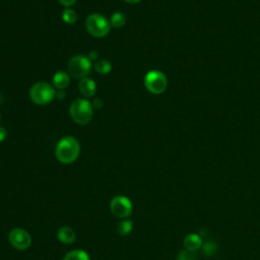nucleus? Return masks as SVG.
<instances>
[{
	"label": "nucleus",
	"instance_id": "nucleus-2",
	"mask_svg": "<svg viewBox=\"0 0 260 260\" xmlns=\"http://www.w3.org/2000/svg\"><path fill=\"white\" fill-rule=\"evenodd\" d=\"M69 113L74 122L80 125H85L91 120L92 105L87 100L77 99L72 102Z\"/></svg>",
	"mask_w": 260,
	"mask_h": 260
},
{
	"label": "nucleus",
	"instance_id": "nucleus-6",
	"mask_svg": "<svg viewBox=\"0 0 260 260\" xmlns=\"http://www.w3.org/2000/svg\"><path fill=\"white\" fill-rule=\"evenodd\" d=\"M168 80L166 75L158 70L149 71L144 77V85L146 89L154 94L164 92L167 88Z\"/></svg>",
	"mask_w": 260,
	"mask_h": 260
},
{
	"label": "nucleus",
	"instance_id": "nucleus-21",
	"mask_svg": "<svg viewBox=\"0 0 260 260\" xmlns=\"http://www.w3.org/2000/svg\"><path fill=\"white\" fill-rule=\"evenodd\" d=\"M92 105V107L94 108V109H101L102 107H103V101L101 100V99H94L93 100V103L91 104Z\"/></svg>",
	"mask_w": 260,
	"mask_h": 260
},
{
	"label": "nucleus",
	"instance_id": "nucleus-22",
	"mask_svg": "<svg viewBox=\"0 0 260 260\" xmlns=\"http://www.w3.org/2000/svg\"><path fill=\"white\" fill-rule=\"evenodd\" d=\"M6 129L2 126H0V142H2L6 138Z\"/></svg>",
	"mask_w": 260,
	"mask_h": 260
},
{
	"label": "nucleus",
	"instance_id": "nucleus-23",
	"mask_svg": "<svg viewBox=\"0 0 260 260\" xmlns=\"http://www.w3.org/2000/svg\"><path fill=\"white\" fill-rule=\"evenodd\" d=\"M87 58L90 60V61H95L98 59V53L95 51H91L88 55H87Z\"/></svg>",
	"mask_w": 260,
	"mask_h": 260
},
{
	"label": "nucleus",
	"instance_id": "nucleus-26",
	"mask_svg": "<svg viewBox=\"0 0 260 260\" xmlns=\"http://www.w3.org/2000/svg\"><path fill=\"white\" fill-rule=\"evenodd\" d=\"M0 122H1V115H0Z\"/></svg>",
	"mask_w": 260,
	"mask_h": 260
},
{
	"label": "nucleus",
	"instance_id": "nucleus-14",
	"mask_svg": "<svg viewBox=\"0 0 260 260\" xmlns=\"http://www.w3.org/2000/svg\"><path fill=\"white\" fill-rule=\"evenodd\" d=\"M93 67H94V70L100 74H107L112 70L111 63L106 59H102V60L96 61L93 65Z\"/></svg>",
	"mask_w": 260,
	"mask_h": 260
},
{
	"label": "nucleus",
	"instance_id": "nucleus-8",
	"mask_svg": "<svg viewBox=\"0 0 260 260\" xmlns=\"http://www.w3.org/2000/svg\"><path fill=\"white\" fill-rule=\"evenodd\" d=\"M8 239L10 244L18 250H25L31 244L29 234L20 228H15L11 230L8 235Z\"/></svg>",
	"mask_w": 260,
	"mask_h": 260
},
{
	"label": "nucleus",
	"instance_id": "nucleus-3",
	"mask_svg": "<svg viewBox=\"0 0 260 260\" xmlns=\"http://www.w3.org/2000/svg\"><path fill=\"white\" fill-rule=\"evenodd\" d=\"M29 96L37 105H47L53 101V99L56 96V92L50 83L41 81L31 86Z\"/></svg>",
	"mask_w": 260,
	"mask_h": 260
},
{
	"label": "nucleus",
	"instance_id": "nucleus-16",
	"mask_svg": "<svg viewBox=\"0 0 260 260\" xmlns=\"http://www.w3.org/2000/svg\"><path fill=\"white\" fill-rule=\"evenodd\" d=\"M110 21H111V24L114 27H121L126 22V16L122 12H115L111 16V20Z\"/></svg>",
	"mask_w": 260,
	"mask_h": 260
},
{
	"label": "nucleus",
	"instance_id": "nucleus-12",
	"mask_svg": "<svg viewBox=\"0 0 260 260\" xmlns=\"http://www.w3.org/2000/svg\"><path fill=\"white\" fill-rule=\"evenodd\" d=\"M70 78L69 75L64 71H58L53 76V84L55 87L59 88L60 90L66 88L69 85Z\"/></svg>",
	"mask_w": 260,
	"mask_h": 260
},
{
	"label": "nucleus",
	"instance_id": "nucleus-24",
	"mask_svg": "<svg viewBox=\"0 0 260 260\" xmlns=\"http://www.w3.org/2000/svg\"><path fill=\"white\" fill-rule=\"evenodd\" d=\"M56 96L57 98H61V99H64V96H65V92L64 91H62V90H60V91H58V92H56Z\"/></svg>",
	"mask_w": 260,
	"mask_h": 260
},
{
	"label": "nucleus",
	"instance_id": "nucleus-15",
	"mask_svg": "<svg viewBox=\"0 0 260 260\" xmlns=\"http://www.w3.org/2000/svg\"><path fill=\"white\" fill-rule=\"evenodd\" d=\"M133 228V223L129 219H123L118 223L117 231L121 236H127L128 234L131 233Z\"/></svg>",
	"mask_w": 260,
	"mask_h": 260
},
{
	"label": "nucleus",
	"instance_id": "nucleus-1",
	"mask_svg": "<svg viewBox=\"0 0 260 260\" xmlns=\"http://www.w3.org/2000/svg\"><path fill=\"white\" fill-rule=\"evenodd\" d=\"M80 152V145L78 141L71 137L65 136L59 140L56 146V157L62 164H71L76 160Z\"/></svg>",
	"mask_w": 260,
	"mask_h": 260
},
{
	"label": "nucleus",
	"instance_id": "nucleus-10",
	"mask_svg": "<svg viewBox=\"0 0 260 260\" xmlns=\"http://www.w3.org/2000/svg\"><path fill=\"white\" fill-rule=\"evenodd\" d=\"M184 247L190 251H196L202 246V239L198 234H189L184 238Z\"/></svg>",
	"mask_w": 260,
	"mask_h": 260
},
{
	"label": "nucleus",
	"instance_id": "nucleus-11",
	"mask_svg": "<svg viewBox=\"0 0 260 260\" xmlns=\"http://www.w3.org/2000/svg\"><path fill=\"white\" fill-rule=\"evenodd\" d=\"M58 240L64 244H72L75 241V233L69 226H62L58 231Z\"/></svg>",
	"mask_w": 260,
	"mask_h": 260
},
{
	"label": "nucleus",
	"instance_id": "nucleus-20",
	"mask_svg": "<svg viewBox=\"0 0 260 260\" xmlns=\"http://www.w3.org/2000/svg\"><path fill=\"white\" fill-rule=\"evenodd\" d=\"M63 6H65V7H70V6H72L75 2H76V0H58Z\"/></svg>",
	"mask_w": 260,
	"mask_h": 260
},
{
	"label": "nucleus",
	"instance_id": "nucleus-13",
	"mask_svg": "<svg viewBox=\"0 0 260 260\" xmlns=\"http://www.w3.org/2000/svg\"><path fill=\"white\" fill-rule=\"evenodd\" d=\"M63 260H90L89 255L80 249H75L67 253Z\"/></svg>",
	"mask_w": 260,
	"mask_h": 260
},
{
	"label": "nucleus",
	"instance_id": "nucleus-25",
	"mask_svg": "<svg viewBox=\"0 0 260 260\" xmlns=\"http://www.w3.org/2000/svg\"><path fill=\"white\" fill-rule=\"evenodd\" d=\"M126 1L127 3H130V4H135V3H138L140 0H124Z\"/></svg>",
	"mask_w": 260,
	"mask_h": 260
},
{
	"label": "nucleus",
	"instance_id": "nucleus-4",
	"mask_svg": "<svg viewBox=\"0 0 260 260\" xmlns=\"http://www.w3.org/2000/svg\"><path fill=\"white\" fill-rule=\"evenodd\" d=\"M87 31L95 38L106 37L110 31V23L105 16L99 13L90 14L85 20Z\"/></svg>",
	"mask_w": 260,
	"mask_h": 260
},
{
	"label": "nucleus",
	"instance_id": "nucleus-7",
	"mask_svg": "<svg viewBox=\"0 0 260 260\" xmlns=\"http://www.w3.org/2000/svg\"><path fill=\"white\" fill-rule=\"evenodd\" d=\"M110 208L114 215L120 218H125L132 212V203L127 197L118 195L112 199Z\"/></svg>",
	"mask_w": 260,
	"mask_h": 260
},
{
	"label": "nucleus",
	"instance_id": "nucleus-19",
	"mask_svg": "<svg viewBox=\"0 0 260 260\" xmlns=\"http://www.w3.org/2000/svg\"><path fill=\"white\" fill-rule=\"evenodd\" d=\"M196 259H197V256L195 252L187 249H183L177 254V260H196Z\"/></svg>",
	"mask_w": 260,
	"mask_h": 260
},
{
	"label": "nucleus",
	"instance_id": "nucleus-18",
	"mask_svg": "<svg viewBox=\"0 0 260 260\" xmlns=\"http://www.w3.org/2000/svg\"><path fill=\"white\" fill-rule=\"evenodd\" d=\"M62 19L64 20V22L72 24L77 20V13L71 8H66L62 13Z\"/></svg>",
	"mask_w": 260,
	"mask_h": 260
},
{
	"label": "nucleus",
	"instance_id": "nucleus-5",
	"mask_svg": "<svg viewBox=\"0 0 260 260\" xmlns=\"http://www.w3.org/2000/svg\"><path fill=\"white\" fill-rule=\"evenodd\" d=\"M91 61L84 55H76L72 57L68 63V71L74 78H84L91 69Z\"/></svg>",
	"mask_w": 260,
	"mask_h": 260
},
{
	"label": "nucleus",
	"instance_id": "nucleus-17",
	"mask_svg": "<svg viewBox=\"0 0 260 260\" xmlns=\"http://www.w3.org/2000/svg\"><path fill=\"white\" fill-rule=\"evenodd\" d=\"M201 247H202V252H203V254H205V255H207V256L213 255V254L217 251V248H218L217 245H216V243H215L214 241H211V240L204 242Z\"/></svg>",
	"mask_w": 260,
	"mask_h": 260
},
{
	"label": "nucleus",
	"instance_id": "nucleus-9",
	"mask_svg": "<svg viewBox=\"0 0 260 260\" xmlns=\"http://www.w3.org/2000/svg\"><path fill=\"white\" fill-rule=\"evenodd\" d=\"M78 88L82 95H84L85 98H91L95 93L96 85L92 79H90L88 77H84V78L80 79Z\"/></svg>",
	"mask_w": 260,
	"mask_h": 260
},
{
	"label": "nucleus",
	"instance_id": "nucleus-27",
	"mask_svg": "<svg viewBox=\"0 0 260 260\" xmlns=\"http://www.w3.org/2000/svg\"><path fill=\"white\" fill-rule=\"evenodd\" d=\"M0 101H1V98H0Z\"/></svg>",
	"mask_w": 260,
	"mask_h": 260
}]
</instances>
